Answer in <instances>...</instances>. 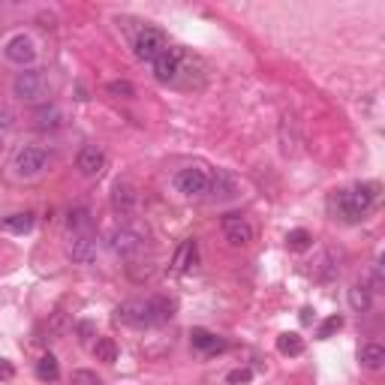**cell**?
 Returning a JSON list of instances; mask_svg holds the SVG:
<instances>
[{
	"instance_id": "2e32d148",
	"label": "cell",
	"mask_w": 385,
	"mask_h": 385,
	"mask_svg": "<svg viewBox=\"0 0 385 385\" xmlns=\"http://www.w3.org/2000/svg\"><path fill=\"white\" fill-rule=\"evenodd\" d=\"M64 124V111H60L55 103H46L34 111V127L36 130H57Z\"/></svg>"
},
{
	"instance_id": "4316f807",
	"label": "cell",
	"mask_w": 385,
	"mask_h": 385,
	"mask_svg": "<svg viewBox=\"0 0 385 385\" xmlns=\"http://www.w3.org/2000/svg\"><path fill=\"white\" fill-rule=\"evenodd\" d=\"M286 244H289V250H307L313 244V235L307 229H292L286 235Z\"/></svg>"
},
{
	"instance_id": "6da1fadb",
	"label": "cell",
	"mask_w": 385,
	"mask_h": 385,
	"mask_svg": "<svg viewBox=\"0 0 385 385\" xmlns=\"http://www.w3.org/2000/svg\"><path fill=\"white\" fill-rule=\"evenodd\" d=\"M172 310H175V304L169 298H133L115 310V319L130 328H154L166 326L172 319Z\"/></svg>"
},
{
	"instance_id": "603a6c76",
	"label": "cell",
	"mask_w": 385,
	"mask_h": 385,
	"mask_svg": "<svg viewBox=\"0 0 385 385\" xmlns=\"http://www.w3.org/2000/svg\"><path fill=\"white\" fill-rule=\"evenodd\" d=\"M94 356H97V361L115 364V361H118V346H115V340H111V337H99V340L94 343Z\"/></svg>"
},
{
	"instance_id": "3957f363",
	"label": "cell",
	"mask_w": 385,
	"mask_h": 385,
	"mask_svg": "<svg viewBox=\"0 0 385 385\" xmlns=\"http://www.w3.org/2000/svg\"><path fill=\"white\" fill-rule=\"evenodd\" d=\"M108 247L118 253V256L124 259H133L136 253L145 250V232H141L139 226H130V223H124V226H115L108 235Z\"/></svg>"
},
{
	"instance_id": "83f0119b",
	"label": "cell",
	"mask_w": 385,
	"mask_h": 385,
	"mask_svg": "<svg viewBox=\"0 0 385 385\" xmlns=\"http://www.w3.org/2000/svg\"><path fill=\"white\" fill-rule=\"evenodd\" d=\"M316 274H319V280H334V277L340 274L337 262H334V253H326V256H322L319 268H316Z\"/></svg>"
},
{
	"instance_id": "9a60e30c",
	"label": "cell",
	"mask_w": 385,
	"mask_h": 385,
	"mask_svg": "<svg viewBox=\"0 0 385 385\" xmlns=\"http://www.w3.org/2000/svg\"><path fill=\"white\" fill-rule=\"evenodd\" d=\"M196 256H199V250H196V241L192 238H187L184 244L178 247V253H175V259H172V271L175 274H187V271L196 265Z\"/></svg>"
},
{
	"instance_id": "8992f818",
	"label": "cell",
	"mask_w": 385,
	"mask_h": 385,
	"mask_svg": "<svg viewBox=\"0 0 385 385\" xmlns=\"http://www.w3.org/2000/svg\"><path fill=\"white\" fill-rule=\"evenodd\" d=\"M46 166H48V154H46L43 148H34V145L22 148V150L15 154V160H13L15 175H22V178H36Z\"/></svg>"
},
{
	"instance_id": "4dcf8cb0",
	"label": "cell",
	"mask_w": 385,
	"mask_h": 385,
	"mask_svg": "<svg viewBox=\"0 0 385 385\" xmlns=\"http://www.w3.org/2000/svg\"><path fill=\"white\" fill-rule=\"evenodd\" d=\"M382 286H385V277H382V265L377 262L370 271V292H382Z\"/></svg>"
},
{
	"instance_id": "5bb4252c",
	"label": "cell",
	"mask_w": 385,
	"mask_h": 385,
	"mask_svg": "<svg viewBox=\"0 0 385 385\" xmlns=\"http://www.w3.org/2000/svg\"><path fill=\"white\" fill-rule=\"evenodd\" d=\"M298 145H301L298 120L292 118V115H283V120H280V150L286 157H295L298 154Z\"/></svg>"
},
{
	"instance_id": "484cf974",
	"label": "cell",
	"mask_w": 385,
	"mask_h": 385,
	"mask_svg": "<svg viewBox=\"0 0 385 385\" xmlns=\"http://www.w3.org/2000/svg\"><path fill=\"white\" fill-rule=\"evenodd\" d=\"M106 90L111 97H118V99H133L136 97V88L127 82V78H115V82H108Z\"/></svg>"
},
{
	"instance_id": "d6986e66",
	"label": "cell",
	"mask_w": 385,
	"mask_h": 385,
	"mask_svg": "<svg viewBox=\"0 0 385 385\" xmlns=\"http://www.w3.org/2000/svg\"><path fill=\"white\" fill-rule=\"evenodd\" d=\"M208 190H214V199H235V192H238V184H235V178L229 175V172H217L214 181L208 184Z\"/></svg>"
},
{
	"instance_id": "1f68e13d",
	"label": "cell",
	"mask_w": 385,
	"mask_h": 385,
	"mask_svg": "<svg viewBox=\"0 0 385 385\" xmlns=\"http://www.w3.org/2000/svg\"><path fill=\"white\" fill-rule=\"evenodd\" d=\"M94 337V322H78V340H90Z\"/></svg>"
},
{
	"instance_id": "f546056e",
	"label": "cell",
	"mask_w": 385,
	"mask_h": 385,
	"mask_svg": "<svg viewBox=\"0 0 385 385\" xmlns=\"http://www.w3.org/2000/svg\"><path fill=\"white\" fill-rule=\"evenodd\" d=\"M340 328H343V316H328V319L319 326V337L326 340V337H331V334L340 331Z\"/></svg>"
},
{
	"instance_id": "9c48e42d",
	"label": "cell",
	"mask_w": 385,
	"mask_h": 385,
	"mask_svg": "<svg viewBox=\"0 0 385 385\" xmlns=\"http://www.w3.org/2000/svg\"><path fill=\"white\" fill-rule=\"evenodd\" d=\"M220 226H223V235H226V241L232 247H247L253 241V226L241 214H226Z\"/></svg>"
},
{
	"instance_id": "e575fe53",
	"label": "cell",
	"mask_w": 385,
	"mask_h": 385,
	"mask_svg": "<svg viewBox=\"0 0 385 385\" xmlns=\"http://www.w3.org/2000/svg\"><path fill=\"white\" fill-rule=\"evenodd\" d=\"M0 148H4V133H0Z\"/></svg>"
},
{
	"instance_id": "7402d4cb",
	"label": "cell",
	"mask_w": 385,
	"mask_h": 385,
	"mask_svg": "<svg viewBox=\"0 0 385 385\" xmlns=\"http://www.w3.org/2000/svg\"><path fill=\"white\" fill-rule=\"evenodd\" d=\"M6 232H15V235H24V232L34 229V214H13L0 223Z\"/></svg>"
},
{
	"instance_id": "52a82bcc",
	"label": "cell",
	"mask_w": 385,
	"mask_h": 385,
	"mask_svg": "<svg viewBox=\"0 0 385 385\" xmlns=\"http://www.w3.org/2000/svg\"><path fill=\"white\" fill-rule=\"evenodd\" d=\"M208 184H211V178L199 166H184L175 175V190L184 192V196H202V192H208Z\"/></svg>"
},
{
	"instance_id": "5b68a950",
	"label": "cell",
	"mask_w": 385,
	"mask_h": 385,
	"mask_svg": "<svg viewBox=\"0 0 385 385\" xmlns=\"http://www.w3.org/2000/svg\"><path fill=\"white\" fill-rule=\"evenodd\" d=\"M46 76L43 69H22L15 78H13V94L18 99H24V103H34V99H39L46 94Z\"/></svg>"
},
{
	"instance_id": "4fadbf2b",
	"label": "cell",
	"mask_w": 385,
	"mask_h": 385,
	"mask_svg": "<svg viewBox=\"0 0 385 385\" xmlns=\"http://www.w3.org/2000/svg\"><path fill=\"white\" fill-rule=\"evenodd\" d=\"M181 55L178 48H166L163 55L154 60V78L157 82H175L178 73H181Z\"/></svg>"
},
{
	"instance_id": "44dd1931",
	"label": "cell",
	"mask_w": 385,
	"mask_h": 385,
	"mask_svg": "<svg viewBox=\"0 0 385 385\" xmlns=\"http://www.w3.org/2000/svg\"><path fill=\"white\" fill-rule=\"evenodd\" d=\"M349 307L356 313H368L370 310V289L356 283V286H349Z\"/></svg>"
},
{
	"instance_id": "836d02e7",
	"label": "cell",
	"mask_w": 385,
	"mask_h": 385,
	"mask_svg": "<svg viewBox=\"0 0 385 385\" xmlns=\"http://www.w3.org/2000/svg\"><path fill=\"white\" fill-rule=\"evenodd\" d=\"M226 379L229 382H250V370H232Z\"/></svg>"
},
{
	"instance_id": "7c38bea8",
	"label": "cell",
	"mask_w": 385,
	"mask_h": 385,
	"mask_svg": "<svg viewBox=\"0 0 385 385\" xmlns=\"http://www.w3.org/2000/svg\"><path fill=\"white\" fill-rule=\"evenodd\" d=\"M139 205V192L133 184H127V181H118L115 190H111V208L118 211L120 217H130Z\"/></svg>"
},
{
	"instance_id": "7a4b0ae2",
	"label": "cell",
	"mask_w": 385,
	"mask_h": 385,
	"mask_svg": "<svg viewBox=\"0 0 385 385\" xmlns=\"http://www.w3.org/2000/svg\"><path fill=\"white\" fill-rule=\"evenodd\" d=\"M377 202V187L373 184H358L352 190H337L328 199V211L343 223H358Z\"/></svg>"
},
{
	"instance_id": "e0dca14e",
	"label": "cell",
	"mask_w": 385,
	"mask_h": 385,
	"mask_svg": "<svg viewBox=\"0 0 385 385\" xmlns=\"http://www.w3.org/2000/svg\"><path fill=\"white\" fill-rule=\"evenodd\" d=\"M190 340H192V346H196L199 352H223L226 349V343H223L217 334H211V331H205V328H192V334H190Z\"/></svg>"
},
{
	"instance_id": "277c9868",
	"label": "cell",
	"mask_w": 385,
	"mask_h": 385,
	"mask_svg": "<svg viewBox=\"0 0 385 385\" xmlns=\"http://www.w3.org/2000/svg\"><path fill=\"white\" fill-rule=\"evenodd\" d=\"M169 48V39L163 30H157V27H141L136 39H133V52L139 60H148V64H154V60L163 55Z\"/></svg>"
},
{
	"instance_id": "f1b7e54d",
	"label": "cell",
	"mask_w": 385,
	"mask_h": 385,
	"mask_svg": "<svg viewBox=\"0 0 385 385\" xmlns=\"http://www.w3.org/2000/svg\"><path fill=\"white\" fill-rule=\"evenodd\" d=\"M73 385H103L94 370H73Z\"/></svg>"
},
{
	"instance_id": "30bf717a",
	"label": "cell",
	"mask_w": 385,
	"mask_h": 385,
	"mask_svg": "<svg viewBox=\"0 0 385 385\" xmlns=\"http://www.w3.org/2000/svg\"><path fill=\"white\" fill-rule=\"evenodd\" d=\"M76 169L82 172L85 178H99V175H103V169H106L103 148H97V145L82 148V150H78V157H76Z\"/></svg>"
},
{
	"instance_id": "ac0fdd59",
	"label": "cell",
	"mask_w": 385,
	"mask_h": 385,
	"mask_svg": "<svg viewBox=\"0 0 385 385\" xmlns=\"http://www.w3.org/2000/svg\"><path fill=\"white\" fill-rule=\"evenodd\" d=\"M90 211L85 205H78V208H69V214H66V229H69V235H88L90 232Z\"/></svg>"
},
{
	"instance_id": "ffe728a7",
	"label": "cell",
	"mask_w": 385,
	"mask_h": 385,
	"mask_svg": "<svg viewBox=\"0 0 385 385\" xmlns=\"http://www.w3.org/2000/svg\"><path fill=\"white\" fill-rule=\"evenodd\" d=\"M361 364L368 370H379L382 364H385V349L379 346V343H368V346H361Z\"/></svg>"
},
{
	"instance_id": "d6a6232c",
	"label": "cell",
	"mask_w": 385,
	"mask_h": 385,
	"mask_svg": "<svg viewBox=\"0 0 385 385\" xmlns=\"http://www.w3.org/2000/svg\"><path fill=\"white\" fill-rule=\"evenodd\" d=\"M13 377H15V368L6 358H0V379H13Z\"/></svg>"
},
{
	"instance_id": "cb8c5ba5",
	"label": "cell",
	"mask_w": 385,
	"mask_h": 385,
	"mask_svg": "<svg viewBox=\"0 0 385 385\" xmlns=\"http://www.w3.org/2000/svg\"><path fill=\"white\" fill-rule=\"evenodd\" d=\"M36 377L43 382H55L60 377V368H57V358L55 356H43L36 361Z\"/></svg>"
},
{
	"instance_id": "d4e9b609",
	"label": "cell",
	"mask_w": 385,
	"mask_h": 385,
	"mask_svg": "<svg viewBox=\"0 0 385 385\" xmlns=\"http://www.w3.org/2000/svg\"><path fill=\"white\" fill-rule=\"evenodd\" d=\"M277 349L283 352V356H301V352H304V340L298 337V334H280V337H277Z\"/></svg>"
},
{
	"instance_id": "8fae6325",
	"label": "cell",
	"mask_w": 385,
	"mask_h": 385,
	"mask_svg": "<svg viewBox=\"0 0 385 385\" xmlns=\"http://www.w3.org/2000/svg\"><path fill=\"white\" fill-rule=\"evenodd\" d=\"M66 253L78 265H90V262H97V238L90 235V232L88 235H73L66 244Z\"/></svg>"
},
{
	"instance_id": "ba28073f",
	"label": "cell",
	"mask_w": 385,
	"mask_h": 385,
	"mask_svg": "<svg viewBox=\"0 0 385 385\" xmlns=\"http://www.w3.org/2000/svg\"><path fill=\"white\" fill-rule=\"evenodd\" d=\"M4 52H6V60H13L18 66H27L36 60V43L27 34H15L13 39H6Z\"/></svg>"
}]
</instances>
